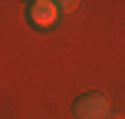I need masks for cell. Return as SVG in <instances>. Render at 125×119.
Here are the masks:
<instances>
[{
    "label": "cell",
    "instance_id": "cell-1",
    "mask_svg": "<svg viewBox=\"0 0 125 119\" xmlns=\"http://www.w3.org/2000/svg\"><path fill=\"white\" fill-rule=\"evenodd\" d=\"M109 99L99 93H89V96H79L73 106V116L76 119H109Z\"/></svg>",
    "mask_w": 125,
    "mask_h": 119
},
{
    "label": "cell",
    "instance_id": "cell-2",
    "mask_svg": "<svg viewBox=\"0 0 125 119\" xmlns=\"http://www.w3.org/2000/svg\"><path fill=\"white\" fill-rule=\"evenodd\" d=\"M56 13H59V7L50 3V0H36V3L30 7V20L40 23V26H50L53 20H56Z\"/></svg>",
    "mask_w": 125,
    "mask_h": 119
}]
</instances>
